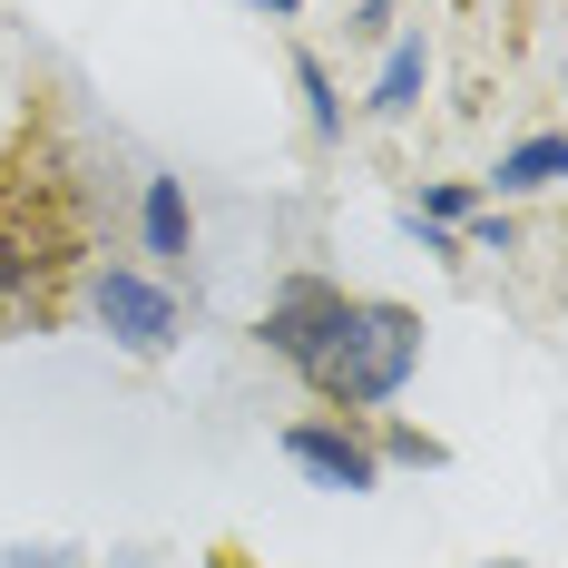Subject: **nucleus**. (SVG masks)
<instances>
[{
	"instance_id": "obj_5",
	"label": "nucleus",
	"mask_w": 568,
	"mask_h": 568,
	"mask_svg": "<svg viewBox=\"0 0 568 568\" xmlns=\"http://www.w3.org/2000/svg\"><path fill=\"white\" fill-rule=\"evenodd\" d=\"M50 265H59V255H50V235H40V226L20 235V216H0V314H10L30 284L50 275Z\"/></svg>"
},
{
	"instance_id": "obj_12",
	"label": "nucleus",
	"mask_w": 568,
	"mask_h": 568,
	"mask_svg": "<svg viewBox=\"0 0 568 568\" xmlns=\"http://www.w3.org/2000/svg\"><path fill=\"white\" fill-rule=\"evenodd\" d=\"M255 10H294V0H255Z\"/></svg>"
},
{
	"instance_id": "obj_11",
	"label": "nucleus",
	"mask_w": 568,
	"mask_h": 568,
	"mask_svg": "<svg viewBox=\"0 0 568 568\" xmlns=\"http://www.w3.org/2000/svg\"><path fill=\"white\" fill-rule=\"evenodd\" d=\"M206 568H255V559H235V549H216V559H206Z\"/></svg>"
},
{
	"instance_id": "obj_1",
	"label": "nucleus",
	"mask_w": 568,
	"mask_h": 568,
	"mask_svg": "<svg viewBox=\"0 0 568 568\" xmlns=\"http://www.w3.org/2000/svg\"><path fill=\"white\" fill-rule=\"evenodd\" d=\"M412 363H422V324H412L402 304H363V294H334L324 334L294 353V373L334 402V412H373V402H393L402 383H412Z\"/></svg>"
},
{
	"instance_id": "obj_6",
	"label": "nucleus",
	"mask_w": 568,
	"mask_h": 568,
	"mask_svg": "<svg viewBox=\"0 0 568 568\" xmlns=\"http://www.w3.org/2000/svg\"><path fill=\"white\" fill-rule=\"evenodd\" d=\"M148 245H158L168 265L196 245V216H186V186H176V176H148Z\"/></svg>"
},
{
	"instance_id": "obj_9",
	"label": "nucleus",
	"mask_w": 568,
	"mask_h": 568,
	"mask_svg": "<svg viewBox=\"0 0 568 568\" xmlns=\"http://www.w3.org/2000/svg\"><path fill=\"white\" fill-rule=\"evenodd\" d=\"M294 79H304V99H314V128H334V79H324V69H314V59H294Z\"/></svg>"
},
{
	"instance_id": "obj_7",
	"label": "nucleus",
	"mask_w": 568,
	"mask_h": 568,
	"mask_svg": "<svg viewBox=\"0 0 568 568\" xmlns=\"http://www.w3.org/2000/svg\"><path fill=\"white\" fill-rule=\"evenodd\" d=\"M549 176H559V138H529V148L500 158V186H510V196H539Z\"/></svg>"
},
{
	"instance_id": "obj_3",
	"label": "nucleus",
	"mask_w": 568,
	"mask_h": 568,
	"mask_svg": "<svg viewBox=\"0 0 568 568\" xmlns=\"http://www.w3.org/2000/svg\"><path fill=\"white\" fill-rule=\"evenodd\" d=\"M99 324H109L128 353H168L176 343V304H168V284H148V275H99Z\"/></svg>"
},
{
	"instance_id": "obj_4",
	"label": "nucleus",
	"mask_w": 568,
	"mask_h": 568,
	"mask_svg": "<svg viewBox=\"0 0 568 568\" xmlns=\"http://www.w3.org/2000/svg\"><path fill=\"white\" fill-rule=\"evenodd\" d=\"M324 314H334V284H284L275 294V314H265V324H255V334H265V353H284V363H294V353H304V343L324 334Z\"/></svg>"
},
{
	"instance_id": "obj_10",
	"label": "nucleus",
	"mask_w": 568,
	"mask_h": 568,
	"mask_svg": "<svg viewBox=\"0 0 568 568\" xmlns=\"http://www.w3.org/2000/svg\"><path fill=\"white\" fill-rule=\"evenodd\" d=\"M0 568H79L69 549H0Z\"/></svg>"
},
{
	"instance_id": "obj_2",
	"label": "nucleus",
	"mask_w": 568,
	"mask_h": 568,
	"mask_svg": "<svg viewBox=\"0 0 568 568\" xmlns=\"http://www.w3.org/2000/svg\"><path fill=\"white\" fill-rule=\"evenodd\" d=\"M284 460H294L304 480H324V490H373V480H383V452L353 442V432H334V422H294V432H284Z\"/></svg>"
},
{
	"instance_id": "obj_8",
	"label": "nucleus",
	"mask_w": 568,
	"mask_h": 568,
	"mask_svg": "<svg viewBox=\"0 0 568 568\" xmlns=\"http://www.w3.org/2000/svg\"><path fill=\"white\" fill-rule=\"evenodd\" d=\"M412 89H422V50H393V69H383V109H412Z\"/></svg>"
}]
</instances>
